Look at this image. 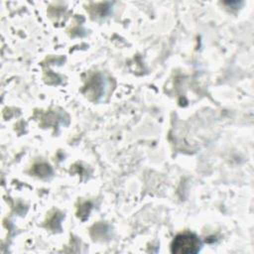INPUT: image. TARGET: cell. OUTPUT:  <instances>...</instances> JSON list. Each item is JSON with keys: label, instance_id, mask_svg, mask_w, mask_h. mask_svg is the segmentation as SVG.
Segmentation results:
<instances>
[{"label": "cell", "instance_id": "cell-1", "mask_svg": "<svg viewBox=\"0 0 254 254\" xmlns=\"http://www.w3.org/2000/svg\"><path fill=\"white\" fill-rule=\"evenodd\" d=\"M198 238L190 232L181 233L176 236L172 243V252L178 254H191L199 250Z\"/></svg>", "mask_w": 254, "mask_h": 254}]
</instances>
